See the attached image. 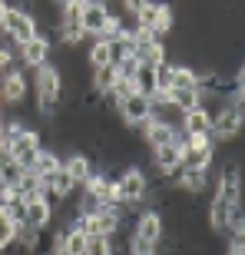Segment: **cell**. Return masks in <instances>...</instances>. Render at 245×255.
I'll return each instance as SVG.
<instances>
[{
  "label": "cell",
  "instance_id": "cell-1",
  "mask_svg": "<svg viewBox=\"0 0 245 255\" xmlns=\"http://www.w3.org/2000/svg\"><path fill=\"white\" fill-rule=\"evenodd\" d=\"M33 100H37V110H40L43 120H53V116L60 113V103H63V80H60L53 63L33 70Z\"/></svg>",
  "mask_w": 245,
  "mask_h": 255
},
{
  "label": "cell",
  "instance_id": "cell-2",
  "mask_svg": "<svg viewBox=\"0 0 245 255\" xmlns=\"http://www.w3.org/2000/svg\"><path fill=\"white\" fill-rule=\"evenodd\" d=\"M242 113H245V96L236 93L212 113V142H236L242 132Z\"/></svg>",
  "mask_w": 245,
  "mask_h": 255
},
{
  "label": "cell",
  "instance_id": "cell-3",
  "mask_svg": "<svg viewBox=\"0 0 245 255\" xmlns=\"http://www.w3.org/2000/svg\"><path fill=\"white\" fill-rule=\"evenodd\" d=\"M182 169H196V172H209L212 159H216V142L212 136H182Z\"/></svg>",
  "mask_w": 245,
  "mask_h": 255
},
{
  "label": "cell",
  "instance_id": "cell-4",
  "mask_svg": "<svg viewBox=\"0 0 245 255\" xmlns=\"http://www.w3.org/2000/svg\"><path fill=\"white\" fill-rule=\"evenodd\" d=\"M0 30H3V37H7L10 43H17V47H23V43H30L33 37H40L37 17H33L30 10H23V7H7Z\"/></svg>",
  "mask_w": 245,
  "mask_h": 255
},
{
  "label": "cell",
  "instance_id": "cell-5",
  "mask_svg": "<svg viewBox=\"0 0 245 255\" xmlns=\"http://www.w3.org/2000/svg\"><path fill=\"white\" fill-rule=\"evenodd\" d=\"M30 93V80H27V70H7V73L0 76V106H17L23 103Z\"/></svg>",
  "mask_w": 245,
  "mask_h": 255
},
{
  "label": "cell",
  "instance_id": "cell-6",
  "mask_svg": "<svg viewBox=\"0 0 245 255\" xmlns=\"http://www.w3.org/2000/svg\"><path fill=\"white\" fill-rule=\"evenodd\" d=\"M106 20H110V10H106L103 0H83V13H80V30L86 37H103Z\"/></svg>",
  "mask_w": 245,
  "mask_h": 255
},
{
  "label": "cell",
  "instance_id": "cell-7",
  "mask_svg": "<svg viewBox=\"0 0 245 255\" xmlns=\"http://www.w3.org/2000/svg\"><path fill=\"white\" fill-rule=\"evenodd\" d=\"M17 53H20V63H23V70H40V66H47L50 57H53V43H50V40L40 33V37H33L30 43L17 47Z\"/></svg>",
  "mask_w": 245,
  "mask_h": 255
},
{
  "label": "cell",
  "instance_id": "cell-8",
  "mask_svg": "<svg viewBox=\"0 0 245 255\" xmlns=\"http://www.w3.org/2000/svg\"><path fill=\"white\" fill-rule=\"evenodd\" d=\"M116 113H120L122 126H129V129H139L142 123H149V100L139 93L126 96L122 103H116Z\"/></svg>",
  "mask_w": 245,
  "mask_h": 255
},
{
  "label": "cell",
  "instance_id": "cell-9",
  "mask_svg": "<svg viewBox=\"0 0 245 255\" xmlns=\"http://www.w3.org/2000/svg\"><path fill=\"white\" fill-rule=\"evenodd\" d=\"M216 196L222 199V202H229V206L242 202V176H239V166H236V162H229L226 169L219 172V179H216Z\"/></svg>",
  "mask_w": 245,
  "mask_h": 255
},
{
  "label": "cell",
  "instance_id": "cell-10",
  "mask_svg": "<svg viewBox=\"0 0 245 255\" xmlns=\"http://www.w3.org/2000/svg\"><path fill=\"white\" fill-rule=\"evenodd\" d=\"M23 206H27V212H23V226L37 229V232L53 229V206H50L47 199H30V202H23Z\"/></svg>",
  "mask_w": 245,
  "mask_h": 255
},
{
  "label": "cell",
  "instance_id": "cell-11",
  "mask_svg": "<svg viewBox=\"0 0 245 255\" xmlns=\"http://www.w3.org/2000/svg\"><path fill=\"white\" fill-rule=\"evenodd\" d=\"M166 57H169V47L162 40H146V43H136L132 47L136 66H159V63H166Z\"/></svg>",
  "mask_w": 245,
  "mask_h": 255
},
{
  "label": "cell",
  "instance_id": "cell-12",
  "mask_svg": "<svg viewBox=\"0 0 245 255\" xmlns=\"http://www.w3.org/2000/svg\"><path fill=\"white\" fill-rule=\"evenodd\" d=\"M63 172L73 179V186H86V179H90L96 169H93V159H90L86 152H70L63 159Z\"/></svg>",
  "mask_w": 245,
  "mask_h": 255
},
{
  "label": "cell",
  "instance_id": "cell-13",
  "mask_svg": "<svg viewBox=\"0 0 245 255\" xmlns=\"http://www.w3.org/2000/svg\"><path fill=\"white\" fill-rule=\"evenodd\" d=\"M209 129H212V116L202 106H196L192 113H182V126H179L182 136H212Z\"/></svg>",
  "mask_w": 245,
  "mask_h": 255
},
{
  "label": "cell",
  "instance_id": "cell-14",
  "mask_svg": "<svg viewBox=\"0 0 245 255\" xmlns=\"http://www.w3.org/2000/svg\"><path fill=\"white\" fill-rule=\"evenodd\" d=\"M139 132H142V142H146V149H159V146H166V142H172L179 132L176 129H169V126H162V123H142L139 126Z\"/></svg>",
  "mask_w": 245,
  "mask_h": 255
},
{
  "label": "cell",
  "instance_id": "cell-15",
  "mask_svg": "<svg viewBox=\"0 0 245 255\" xmlns=\"http://www.w3.org/2000/svg\"><path fill=\"white\" fill-rule=\"evenodd\" d=\"M172 90H199V70L192 63H172V80H169V93Z\"/></svg>",
  "mask_w": 245,
  "mask_h": 255
},
{
  "label": "cell",
  "instance_id": "cell-16",
  "mask_svg": "<svg viewBox=\"0 0 245 255\" xmlns=\"http://www.w3.org/2000/svg\"><path fill=\"white\" fill-rule=\"evenodd\" d=\"M116 76H120V73H116V66H113V63L90 70V86H93V93L106 100V93H110V90H113V83H116Z\"/></svg>",
  "mask_w": 245,
  "mask_h": 255
},
{
  "label": "cell",
  "instance_id": "cell-17",
  "mask_svg": "<svg viewBox=\"0 0 245 255\" xmlns=\"http://www.w3.org/2000/svg\"><path fill=\"white\" fill-rule=\"evenodd\" d=\"M60 166H63L60 152H53V149H47V146H43V149L37 152V162H33V169H30V172H33V176H40V179H47V176H53Z\"/></svg>",
  "mask_w": 245,
  "mask_h": 255
},
{
  "label": "cell",
  "instance_id": "cell-18",
  "mask_svg": "<svg viewBox=\"0 0 245 255\" xmlns=\"http://www.w3.org/2000/svg\"><path fill=\"white\" fill-rule=\"evenodd\" d=\"M229 209H232V206H229V202H222L219 196H212V202H209V229H212V232H219V236L226 232Z\"/></svg>",
  "mask_w": 245,
  "mask_h": 255
},
{
  "label": "cell",
  "instance_id": "cell-19",
  "mask_svg": "<svg viewBox=\"0 0 245 255\" xmlns=\"http://www.w3.org/2000/svg\"><path fill=\"white\" fill-rule=\"evenodd\" d=\"M13 242H17V222L10 219V212H7V209L0 206V252L13 249Z\"/></svg>",
  "mask_w": 245,
  "mask_h": 255
},
{
  "label": "cell",
  "instance_id": "cell-20",
  "mask_svg": "<svg viewBox=\"0 0 245 255\" xmlns=\"http://www.w3.org/2000/svg\"><path fill=\"white\" fill-rule=\"evenodd\" d=\"M86 63H90V70L110 66V43H106V40H93L90 50H86Z\"/></svg>",
  "mask_w": 245,
  "mask_h": 255
},
{
  "label": "cell",
  "instance_id": "cell-21",
  "mask_svg": "<svg viewBox=\"0 0 245 255\" xmlns=\"http://www.w3.org/2000/svg\"><path fill=\"white\" fill-rule=\"evenodd\" d=\"M63 249H66V255H83V249H86V236H83V232H80L76 226L63 229Z\"/></svg>",
  "mask_w": 245,
  "mask_h": 255
},
{
  "label": "cell",
  "instance_id": "cell-22",
  "mask_svg": "<svg viewBox=\"0 0 245 255\" xmlns=\"http://www.w3.org/2000/svg\"><path fill=\"white\" fill-rule=\"evenodd\" d=\"M169 80H172V63L166 60V63H159L156 66V96H169Z\"/></svg>",
  "mask_w": 245,
  "mask_h": 255
},
{
  "label": "cell",
  "instance_id": "cell-23",
  "mask_svg": "<svg viewBox=\"0 0 245 255\" xmlns=\"http://www.w3.org/2000/svg\"><path fill=\"white\" fill-rule=\"evenodd\" d=\"M83 255H116V246L110 242V239H86V249H83Z\"/></svg>",
  "mask_w": 245,
  "mask_h": 255
},
{
  "label": "cell",
  "instance_id": "cell-24",
  "mask_svg": "<svg viewBox=\"0 0 245 255\" xmlns=\"http://www.w3.org/2000/svg\"><path fill=\"white\" fill-rule=\"evenodd\" d=\"M20 176H23V169H20V166H13V162H0V186H10V189H13V186H17L20 182Z\"/></svg>",
  "mask_w": 245,
  "mask_h": 255
},
{
  "label": "cell",
  "instance_id": "cell-25",
  "mask_svg": "<svg viewBox=\"0 0 245 255\" xmlns=\"http://www.w3.org/2000/svg\"><path fill=\"white\" fill-rule=\"evenodd\" d=\"M226 255H245V239H229Z\"/></svg>",
  "mask_w": 245,
  "mask_h": 255
},
{
  "label": "cell",
  "instance_id": "cell-26",
  "mask_svg": "<svg viewBox=\"0 0 245 255\" xmlns=\"http://www.w3.org/2000/svg\"><path fill=\"white\" fill-rule=\"evenodd\" d=\"M7 142H3V116H0V149H3Z\"/></svg>",
  "mask_w": 245,
  "mask_h": 255
},
{
  "label": "cell",
  "instance_id": "cell-27",
  "mask_svg": "<svg viewBox=\"0 0 245 255\" xmlns=\"http://www.w3.org/2000/svg\"><path fill=\"white\" fill-rule=\"evenodd\" d=\"M3 13H7V3L0 0V23H3Z\"/></svg>",
  "mask_w": 245,
  "mask_h": 255
},
{
  "label": "cell",
  "instance_id": "cell-28",
  "mask_svg": "<svg viewBox=\"0 0 245 255\" xmlns=\"http://www.w3.org/2000/svg\"><path fill=\"white\" fill-rule=\"evenodd\" d=\"M0 110H3V106H0Z\"/></svg>",
  "mask_w": 245,
  "mask_h": 255
}]
</instances>
